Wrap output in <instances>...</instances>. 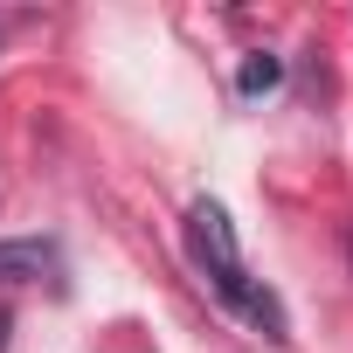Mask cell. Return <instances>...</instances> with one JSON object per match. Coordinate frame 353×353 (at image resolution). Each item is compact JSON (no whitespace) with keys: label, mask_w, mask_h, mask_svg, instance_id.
Here are the masks:
<instances>
[{"label":"cell","mask_w":353,"mask_h":353,"mask_svg":"<svg viewBox=\"0 0 353 353\" xmlns=\"http://www.w3.org/2000/svg\"><path fill=\"white\" fill-rule=\"evenodd\" d=\"M188 250H194L201 277H208V284H215L250 325H263L270 339H284V305H277L270 284L250 277V263H243V250H236V222H229V208H222L215 194L188 201Z\"/></svg>","instance_id":"1"},{"label":"cell","mask_w":353,"mask_h":353,"mask_svg":"<svg viewBox=\"0 0 353 353\" xmlns=\"http://www.w3.org/2000/svg\"><path fill=\"white\" fill-rule=\"evenodd\" d=\"M63 270V250L49 236H8L0 243V284H42Z\"/></svg>","instance_id":"2"},{"label":"cell","mask_w":353,"mask_h":353,"mask_svg":"<svg viewBox=\"0 0 353 353\" xmlns=\"http://www.w3.org/2000/svg\"><path fill=\"white\" fill-rule=\"evenodd\" d=\"M277 77H284V63H277L270 49H256V56L243 63V77H236V83H243V97H256V90H277Z\"/></svg>","instance_id":"3"},{"label":"cell","mask_w":353,"mask_h":353,"mask_svg":"<svg viewBox=\"0 0 353 353\" xmlns=\"http://www.w3.org/2000/svg\"><path fill=\"white\" fill-rule=\"evenodd\" d=\"M346 236H353V229H346Z\"/></svg>","instance_id":"4"}]
</instances>
